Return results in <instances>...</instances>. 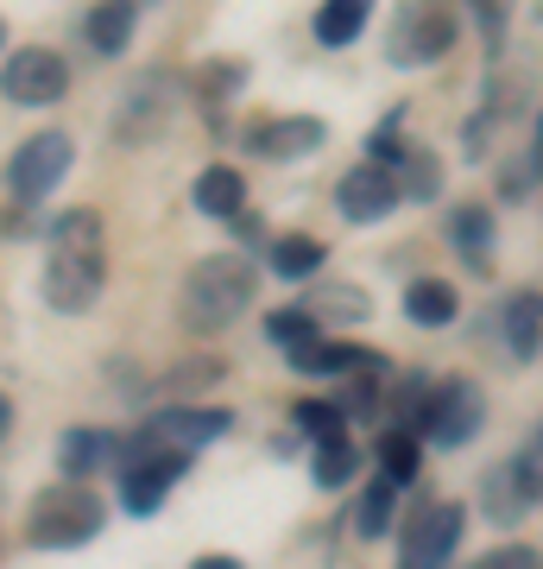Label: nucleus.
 <instances>
[{"mask_svg":"<svg viewBox=\"0 0 543 569\" xmlns=\"http://www.w3.org/2000/svg\"><path fill=\"white\" fill-rule=\"evenodd\" d=\"M101 284H108V234H101V216L95 209H63L51 222V241H44V305L58 317H82L95 310Z\"/></svg>","mask_w":543,"mask_h":569,"instance_id":"nucleus-1","label":"nucleus"},{"mask_svg":"<svg viewBox=\"0 0 543 569\" xmlns=\"http://www.w3.org/2000/svg\"><path fill=\"white\" fill-rule=\"evenodd\" d=\"M260 298V272L247 253H209L183 272V291H178V323L190 336H222L234 329L253 310Z\"/></svg>","mask_w":543,"mask_h":569,"instance_id":"nucleus-2","label":"nucleus"},{"mask_svg":"<svg viewBox=\"0 0 543 569\" xmlns=\"http://www.w3.org/2000/svg\"><path fill=\"white\" fill-rule=\"evenodd\" d=\"M101 526H108V507H101L82 481L39 488L32 507H26V545L32 550H77V545H89Z\"/></svg>","mask_w":543,"mask_h":569,"instance_id":"nucleus-3","label":"nucleus"},{"mask_svg":"<svg viewBox=\"0 0 543 569\" xmlns=\"http://www.w3.org/2000/svg\"><path fill=\"white\" fill-rule=\"evenodd\" d=\"M171 121H178V77H171V70H140V77L114 96L108 140L114 146H152V140H164Z\"/></svg>","mask_w":543,"mask_h":569,"instance_id":"nucleus-4","label":"nucleus"},{"mask_svg":"<svg viewBox=\"0 0 543 569\" xmlns=\"http://www.w3.org/2000/svg\"><path fill=\"white\" fill-rule=\"evenodd\" d=\"M70 159H77V146H70V133H58V127H44V133H32L26 146H13V164H7V190H13V209H32L51 197L63 183V171H70Z\"/></svg>","mask_w":543,"mask_h":569,"instance_id":"nucleus-5","label":"nucleus"},{"mask_svg":"<svg viewBox=\"0 0 543 569\" xmlns=\"http://www.w3.org/2000/svg\"><path fill=\"white\" fill-rule=\"evenodd\" d=\"M0 89H7L13 108H51V102H63V89H70V63H63L51 44H20V51H7Z\"/></svg>","mask_w":543,"mask_h":569,"instance_id":"nucleus-6","label":"nucleus"},{"mask_svg":"<svg viewBox=\"0 0 543 569\" xmlns=\"http://www.w3.org/2000/svg\"><path fill=\"white\" fill-rule=\"evenodd\" d=\"M462 526H467V512L455 500H423L399 526L404 531V569H443L455 557V545H462Z\"/></svg>","mask_w":543,"mask_h":569,"instance_id":"nucleus-7","label":"nucleus"},{"mask_svg":"<svg viewBox=\"0 0 543 569\" xmlns=\"http://www.w3.org/2000/svg\"><path fill=\"white\" fill-rule=\"evenodd\" d=\"M537 500H543V468L531 456H505L481 475V512L493 526H519Z\"/></svg>","mask_w":543,"mask_h":569,"instance_id":"nucleus-8","label":"nucleus"},{"mask_svg":"<svg viewBox=\"0 0 543 569\" xmlns=\"http://www.w3.org/2000/svg\"><path fill=\"white\" fill-rule=\"evenodd\" d=\"M455 44V13L449 7H404L399 20H392V63L399 70H418V63H436Z\"/></svg>","mask_w":543,"mask_h":569,"instance_id":"nucleus-9","label":"nucleus"},{"mask_svg":"<svg viewBox=\"0 0 543 569\" xmlns=\"http://www.w3.org/2000/svg\"><path fill=\"white\" fill-rule=\"evenodd\" d=\"M183 468H190L183 449H152L140 462H121V507L133 512V519H152V512L164 507V493L183 481Z\"/></svg>","mask_w":543,"mask_h":569,"instance_id":"nucleus-10","label":"nucleus"},{"mask_svg":"<svg viewBox=\"0 0 543 569\" xmlns=\"http://www.w3.org/2000/svg\"><path fill=\"white\" fill-rule=\"evenodd\" d=\"M140 430H145L152 449H183V456H190V449L228 437V430H234V411H222V406H171V411H152Z\"/></svg>","mask_w":543,"mask_h":569,"instance_id":"nucleus-11","label":"nucleus"},{"mask_svg":"<svg viewBox=\"0 0 543 569\" xmlns=\"http://www.w3.org/2000/svg\"><path fill=\"white\" fill-rule=\"evenodd\" d=\"M404 203V190H399V178H392V171H385V164H354V171H348L342 183H335V209H342L348 222L354 228H366V222H385V216H392V209Z\"/></svg>","mask_w":543,"mask_h":569,"instance_id":"nucleus-12","label":"nucleus"},{"mask_svg":"<svg viewBox=\"0 0 543 569\" xmlns=\"http://www.w3.org/2000/svg\"><path fill=\"white\" fill-rule=\"evenodd\" d=\"M322 140H329V127L316 114H279V121H265L247 133L253 146V159H272V164H298V159H316Z\"/></svg>","mask_w":543,"mask_h":569,"instance_id":"nucleus-13","label":"nucleus"},{"mask_svg":"<svg viewBox=\"0 0 543 569\" xmlns=\"http://www.w3.org/2000/svg\"><path fill=\"white\" fill-rule=\"evenodd\" d=\"M486 418V399L474 380H443L436 387V406H430V443H443V449H462L474 430H481Z\"/></svg>","mask_w":543,"mask_h":569,"instance_id":"nucleus-14","label":"nucleus"},{"mask_svg":"<svg viewBox=\"0 0 543 569\" xmlns=\"http://www.w3.org/2000/svg\"><path fill=\"white\" fill-rule=\"evenodd\" d=\"M500 329H505V348H512V361H537V348H543V291H531V284L505 291Z\"/></svg>","mask_w":543,"mask_h":569,"instance_id":"nucleus-15","label":"nucleus"},{"mask_svg":"<svg viewBox=\"0 0 543 569\" xmlns=\"http://www.w3.org/2000/svg\"><path fill=\"white\" fill-rule=\"evenodd\" d=\"M449 241L462 253L467 272H493V241H500V222H493V209L486 203H462L449 216Z\"/></svg>","mask_w":543,"mask_h":569,"instance_id":"nucleus-16","label":"nucleus"},{"mask_svg":"<svg viewBox=\"0 0 543 569\" xmlns=\"http://www.w3.org/2000/svg\"><path fill=\"white\" fill-rule=\"evenodd\" d=\"M291 367H298V373H342V380H361V373H385V355H373V348H361V342H316V348H303V355H291Z\"/></svg>","mask_w":543,"mask_h":569,"instance_id":"nucleus-17","label":"nucleus"},{"mask_svg":"<svg viewBox=\"0 0 543 569\" xmlns=\"http://www.w3.org/2000/svg\"><path fill=\"white\" fill-rule=\"evenodd\" d=\"M133 26H140V7H127V0H101V7H89V20H82V39L95 44L101 58H127Z\"/></svg>","mask_w":543,"mask_h":569,"instance_id":"nucleus-18","label":"nucleus"},{"mask_svg":"<svg viewBox=\"0 0 543 569\" xmlns=\"http://www.w3.org/2000/svg\"><path fill=\"white\" fill-rule=\"evenodd\" d=\"M303 310H310L316 323H366V317H373V298H366V284H354V279H329L303 298Z\"/></svg>","mask_w":543,"mask_h":569,"instance_id":"nucleus-19","label":"nucleus"},{"mask_svg":"<svg viewBox=\"0 0 543 569\" xmlns=\"http://www.w3.org/2000/svg\"><path fill=\"white\" fill-rule=\"evenodd\" d=\"M190 197H197L202 216H215V222H234V216L247 209V178L234 171V164H209V171L197 178V190H190Z\"/></svg>","mask_w":543,"mask_h":569,"instance_id":"nucleus-20","label":"nucleus"},{"mask_svg":"<svg viewBox=\"0 0 543 569\" xmlns=\"http://www.w3.org/2000/svg\"><path fill=\"white\" fill-rule=\"evenodd\" d=\"M455 310H462V298H455L449 279H411L404 284V317H411L418 329H449Z\"/></svg>","mask_w":543,"mask_h":569,"instance_id":"nucleus-21","label":"nucleus"},{"mask_svg":"<svg viewBox=\"0 0 543 569\" xmlns=\"http://www.w3.org/2000/svg\"><path fill=\"white\" fill-rule=\"evenodd\" d=\"M108 456H114V437H101V430H89V425H77V430H63V437H58V468H63V481H82V475H95Z\"/></svg>","mask_w":543,"mask_h":569,"instance_id":"nucleus-22","label":"nucleus"},{"mask_svg":"<svg viewBox=\"0 0 543 569\" xmlns=\"http://www.w3.org/2000/svg\"><path fill=\"white\" fill-rule=\"evenodd\" d=\"M392 178H399L404 203H430V197H443V159H436L430 146H404V159L392 164Z\"/></svg>","mask_w":543,"mask_h":569,"instance_id":"nucleus-23","label":"nucleus"},{"mask_svg":"<svg viewBox=\"0 0 543 569\" xmlns=\"http://www.w3.org/2000/svg\"><path fill=\"white\" fill-rule=\"evenodd\" d=\"M366 0H329V7H316V20H310V32H316L322 44H354L366 32Z\"/></svg>","mask_w":543,"mask_h":569,"instance_id":"nucleus-24","label":"nucleus"},{"mask_svg":"<svg viewBox=\"0 0 543 569\" xmlns=\"http://www.w3.org/2000/svg\"><path fill=\"white\" fill-rule=\"evenodd\" d=\"M418 468H423V437H411V430H385L380 437V481L404 488V481H418Z\"/></svg>","mask_w":543,"mask_h":569,"instance_id":"nucleus-25","label":"nucleus"},{"mask_svg":"<svg viewBox=\"0 0 543 569\" xmlns=\"http://www.w3.org/2000/svg\"><path fill=\"white\" fill-rule=\"evenodd\" d=\"M265 260H272V272H279V279H310V272H316V266L329 260V253H322L316 234H279Z\"/></svg>","mask_w":543,"mask_h":569,"instance_id":"nucleus-26","label":"nucleus"},{"mask_svg":"<svg viewBox=\"0 0 543 569\" xmlns=\"http://www.w3.org/2000/svg\"><path fill=\"white\" fill-rule=\"evenodd\" d=\"M265 336H272L284 355H303V348L322 342V323L303 305H284V310H272V317H265Z\"/></svg>","mask_w":543,"mask_h":569,"instance_id":"nucleus-27","label":"nucleus"},{"mask_svg":"<svg viewBox=\"0 0 543 569\" xmlns=\"http://www.w3.org/2000/svg\"><path fill=\"white\" fill-rule=\"evenodd\" d=\"M399 526V488L392 481H373V488L361 493V507H354V531L361 538H380V531Z\"/></svg>","mask_w":543,"mask_h":569,"instance_id":"nucleus-28","label":"nucleus"},{"mask_svg":"<svg viewBox=\"0 0 543 569\" xmlns=\"http://www.w3.org/2000/svg\"><path fill=\"white\" fill-rule=\"evenodd\" d=\"M291 425H298L303 437H316V443H342L348 411L329 406V399H298V406H291Z\"/></svg>","mask_w":543,"mask_h":569,"instance_id":"nucleus-29","label":"nucleus"},{"mask_svg":"<svg viewBox=\"0 0 543 569\" xmlns=\"http://www.w3.org/2000/svg\"><path fill=\"white\" fill-rule=\"evenodd\" d=\"M354 468H361V449L348 443H316V462H310V481L316 488H348L354 481Z\"/></svg>","mask_w":543,"mask_h":569,"instance_id":"nucleus-30","label":"nucleus"},{"mask_svg":"<svg viewBox=\"0 0 543 569\" xmlns=\"http://www.w3.org/2000/svg\"><path fill=\"white\" fill-rule=\"evenodd\" d=\"M228 373V361H197V367H171V373H164L159 387H152V399H178L183 406V392H202V387H215V380H222Z\"/></svg>","mask_w":543,"mask_h":569,"instance_id":"nucleus-31","label":"nucleus"},{"mask_svg":"<svg viewBox=\"0 0 543 569\" xmlns=\"http://www.w3.org/2000/svg\"><path fill=\"white\" fill-rule=\"evenodd\" d=\"M380 380H385V373H361V380L348 387V399H342L348 418H380V411H373V406H380Z\"/></svg>","mask_w":543,"mask_h":569,"instance_id":"nucleus-32","label":"nucleus"},{"mask_svg":"<svg viewBox=\"0 0 543 569\" xmlns=\"http://www.w3.org/2000/svg\"><path fill=\"white\" fill-rule=\"evenodd\" d=\"M474 569H543V550H531V545H500V550H486Z\"/></svg>","mask_w":543,"mask_h":569,"instance_id":"nucleus-33","label":"nucleus"},{"mask_svg":"<svg viewBox=\"0 0 543 569\" xmlns=\"http://www.w3.org/2000/svg\"><path fill=\"white\" fill-rule=\"evenodd\" d=\"M531 152H537V159H531V171L543 178V114H537V133H531Z\"/></svg>","mask_w":543,"mask_h":569,"instance_id":"nucleus-34","label":"nucleus"},{"mask_svg":"<svg viewBox=\"0 0 543 569\" xmlns=\"http://www.w3.org/2000/svg\"><path fill=\"white\" fill-rule=\"evenodd\" d=\"M190 569H241V563H234V557H197Z\"/></svg>","mask_w":543,"mask_h":569,"instance_id":"nucleus-35","label":"nucleus"},{"mask_svg":"<svg viewBox=\"0 0 543 569\" xmlns=\"http://www.w3.org/2000/svg\"><path fill=\"white\" fill-rule=\"evenodd\" d=\"M531 462L543 468V425H537V437H531Z\"/></svg>","mask_w":543,"mask_h":569,"instance_id":"nucleus-36","label":"nucleus"}]
</instances>
